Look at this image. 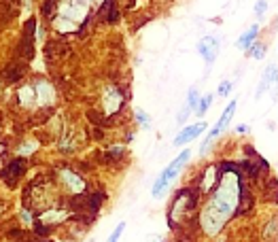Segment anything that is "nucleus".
Listing matches in <instances>:
<instances>
[{"label": "nucleus", "mask_w": 278, "mask_h": 242, "mask_svg": "<svg viewBox=\"0 0 278 242\" xmlns=\"http://www.w3.org/2000/svg\"><path fill=\"white\" fill-rule=\"evenodd\" d=\"M238 200H240V178L236 172H225L215 196L210 198L200 214V223L206 236H217L221 232V227L234 217Z\"/></svg>", "instance_id": "f257e3e1"}, {"label": "nucleus", "mask_w": 278, "mask_h": 242, "mask_svg": "<svg viewBox=\"0 0 278 242\" xmlns=\"http://www.w3.org/2000/svg\"><path fill=\"white\" fill-rule=\"evenodd\" d=\"M189 159H191V151L189 149H183L179 155L166 166V168L160 172V176L155 178V183H153V191H151L153 198H157V200L164 198V194L170 189L172 181H174V178L181 174V170L189 164Z\"/></svg>", "instance_id": "f03ea898"}, {"label": "nucleus", "mask_w": 278, "mask_h": 242, "mask_svg": "<svg viewBox=\"0 0 278 242\" xmlns=\"http://www.w3.org/2000/svg\"><path fill=\"white\" fill-rule=\"evenodd\" d=\"M195 202H197V198H195V194H193L191 189H183V191H179L176 198H174V202H172V208H170V212H168L170 227L176 225L179 219H185V214H187V212L195 206Z\"/></svg>", "instance_id": "7ed1b4c3"}, {"label": "nucleus", "mask_w": 278, "mask_h": 242, "mask_svg": "<svg viewBox=\"0 0 278 242\" xmlns=\"http://www.w3.org/2000/svg\"><path fill=\"white\" fill-rule=\"evenodd\" d=\"M236 104H238V102L236 100H232L230 102V104L228 106H225V111L221 113V117H219V121H217V125L213 127V130H210L208 132V136L204 138V143H202V147H200V153H202V155H204V153L210 149V145H213L215 143V140L225 132V130H228V125H230V121L234 119V113H236Z\"/></svg>", "instance_id": "20e7f679"}, {"label": "nucleus", "mask_w": 278, "mask_h": 242, "mask_svg": "<svg viewBox=\"0 0 278 242\" xmlns=\"http://www.w3.org/2000/svg\"><path fill=\"white\" fill-rule=\"evenodd\" d=\"M263 92H272V98L278 96V66H274V64H270V66L266 68V72H263L261 83H259V89H257L255 96L261 98Z\"/></svg>", "instance_id": "39448f33"}, {"label": "nucleus", "mask_w": 278, "mask_h": 242, "mask_svg": "<svg viewBox=\"0 0 278 242\" xmlns=\"http://www.w3.org/2000/svg\"><path fill=\"white\" fill-rule=\"evenodd\" d=\"M219 47H221V43L217 36H204V38H200V43H197V53L202 56V60L206 64H213L219 56Z\"/></svg>", "instance_id": "423d86ee"}, {"label": "nucleus", "mask_w": 278, "mask_h": 242, "mask_svg": "<svg viewBox=\"0 0 278 242\" xmlns=\"http://www.w3.org/2000/svg\"><path fill=\"white\" fill-rule=\"evenodd\" d=\"M206 121H200V123H191V125H187V127H183V130L176 134V138L172 140V145L174 147H183V145H189L191 140H195L197 136H200L204 130H206Z\"/></svg>", "instance_id": "0eeeda50"}, {"label": "nucleus", "mask_w": 278, "mask_h": 242, "mask_svg": "<svg viewBox=\"0 0 278 242\" xmlns=\"http://www.w3.org/2000/svg\"><path fill=\"white\" fill-rule=\"evenodd\" d=\"M121 102H123V96L121 92H119L117 87H107L102 94V106H104V113H117L119 109H121Z\"/></svg>", "instance_id": "6e6552de"}, {"label": "nucleus", "mask_w": 278, "mask_h": 242, "mask_svg": "<svg viewBox=\"0 0 278 242\" xmlns=\"http://www.w3.org/2000/svg\"><path fill=\"white\" fill-rule=\"evenodd\" d=\"M60 181L64 183V187L70 191V194H83L85 191V181L77 172L72 170H62L60 172Z\"/></svg>", "instance_id": "1a4fd4ad"}, {"label": "nucleus", "mask_w": 278, "mask_h": 242, "mask_svg": "<svg viewBox=\"0 0 278 242\" xmlns=\"http://www.w3.org/2000/svg\"><path fill=\"white\" fill-rule=\"evenodd\" d=\"M36 102H38V106H51L56 102V89L54 85H49L47 81H41V83H36Z\"/></svg>", "instance_id": "9d476101"}, {"label": "nucleus", "mask_w": 278, "mask_h": 242, "mask_svg": "<svg viewBox=\"0 0 278 242\" xmlns=\"http://www.w3.org/2000/svg\"><path fill=\"white\" fill-rule=\"evenodd\" d=\"M257 34H259V23H253L250 28L238 38V43H236V47L238 49H242V51H248L250 47L255 45V41H257Z\"/></svg>", "instance_id": "9b49d317"}, {"label": "nucleus", "mask_w": 278, "mask_h": 242, "mask_svg": "<svg viewBox=\"0 0 278 242\" xmlns=\"http://www.w3.org/2000/svg\"><path fill=\"white\" fill-rule=\"evenodd\" d=\"M17 98H19V104H23V106H38V102H36V87L34 85L19 87Z\"/></svg>", "instance_id": "f8f14e48"}, {"label": "nucleus", "mask_w": 278, "mask_h": 242, "mask_svg": "<svg viewBox=\"0 0 278 242\" xmlns=\"http://www.w3.org/2000/svg\"><path fill=\"white\" fill-rule=\"evenodd\" d=\"M213 100H215V96H213V94H206V96H202V98H200V102H197L195 115H200V117H204L206 111L210 109V104H213Z\"/></svg>", "instance_id": "ddd939ff"}, {"label": "nucleus", "mask_w": 278, "mask_h": 242, "mask_svg": "<svg viewBox=\"0 0 278 242\" xmlns=\"http://www.w3.org/2000/svg\"><path fill=\"white\" fill-rule=\"evenodd\" d=\"M246 56L253 58V60H263V58H266V45H263V43H255L253 47L246 51Z\"/></svg>", "instance_id": "4468645a"}, {"label": "nucleus", "mask_w": 278, "mask_h": 242, "mask_svg": "<svg viewBox=\"0 0 278 242\" xmlns=\"http://www.w3.org/2000/svg\"><path fill=\"white\" fill-rule=\"evenodd\" d=\"M136 119H138V125L142 130H151V115L144 109H136Z\"/></svg>", "instance_id": "2eb2a0df"}, {"label": "nucleus", "mask_w": 278, "mask_h": 242, "mask_svg": "<svg viewBox=\"0 0 278 242\" xmlns=\"http://www.w3.org/2000/svg\"><path fill=\"white\" fill-rule=\"evenodd\" d=\"M215 178H217V168H215V166H210V168L206 170V176H204L202 191H210V187H213V183H215Z\"/></svg>", "instance_id": "dca6fc26"}, {"label": "nucleus", "mask_w": 278, "mask_h": 242, "mask_svg": "<svg viewBox=\"0 0 278 242\" xmlns=\"http://www.w3.org/2000/svg\"><path fill=\"white\" fill-rule=\"evenodd\" d=\"M197 102H200V94H197V89L193 87V89H189V94H187V104L189 109H193V113H195V109H197Z\"/></svg>", "instance_id": "f3484780"}, {"label": "nucleus", "mask_w": 278, "mask_h": 242, "mask_svg": "<svg viewBox=\"0 0 278 242\" xmlns=\"http://www.w3.org/2000/svg\"><path fill=\"white\" fill-rule=\"evenodd\" d=\"M36 149V143H34V140H28V143H26V145H21L19 149H17V155H30V153Z\"/></svg>", "instance_id": "a211bd4d"}, {"label": "nucleus", "mask_w": 278, "mask_h": 242, "mask_svg": "<svg viewBox=\"0 0 278 242\" xmlns=\"http://www.w3.org/2000/svg\"><path fill=\"white\" fill-rule=\"evenodd\" d=\"M123 232H125V223H119V225L113 229V234L109 236V242H119V238H121Z\"/></svg>", "instance_id": "6ab92c4d"}, {"label": "nucleus", "mask_w": 278, "mask_h": 242, "mask_svg": "<svg viewBox=\"0 0 278 242\" xmlns=\"http://www.w3.org/2000/svg\"><path fill=\"white\" fill-rule=\"evenodd\" d=\"M230 92H232V81H221L217 94H219L221 98H225V96H230Z\"/></svg>", "instance_id": "aec40b11"}, {"label": "nucleus", "mask_w": 278, "mask_h": 242, "mask_svg": "<svg viewBox=\"0 0 278 242\" xmlns=\"http://www.w3.org/2000/svg\"><path fill=\"white\" fill-rule=\"evenodd\" d=\"M266 11H268V3H266V0H259V3L255 5V15L263 17V13H266Z\"/></svg>", "instance_id": "412c9836"}, {"label": "nucleus", "mask_w": 278, "mask_h": 242, "mask_svg": "<svg viewBox=\"0 0 278 242\" xmlns=\"http://www.w3.org/2000/svg\"><path fill=\"white\" fill-rule=\"evenodd\" d=\"M191 113H193V109H189L187 104H185V106H183V111L179 113V123H185V121H187V117H189Z\"/></svg>", "instance_id": "4be33fe9"}, {"label": "nucleus", "mask_w": 278, "mask_h": 242, "mask_svg": "<svg viewBox=\"0 0 278 242\" xmlns=\"http://www.w3.org/2000/svg\"><path fill=\"white\" fill-rule=\"evenodd\" d=\"M236 132H238V134H246V132H248V125H238Z\"/></svg>", "instance_id": "5701e85b"}, {"label": "nucleus", "mask_w": 278, "mask_h": 242, "mask_svg": "<svg viewBox=\"0 0 278 242\" xmlns=\"http://www.w3.org/2000/svg\"><path fill=\"white\" fill-rule=\"evenodd\" d=\"M147 242H164V238L162 236H149Z\"/></svg>", "instance_id": "b1692460"}, {"label": "nucleus", "mask_w": 278, "mask_h": 242, "mask_svg": "<svg viewBox=\"0 0 278 242\" xmlns=\"http://www.w3.org/2000/svg\"><path fill=\"white\" fill-rule=\"evenodd\" d=\"M83 3H89V5H94V3H98V0H83Z\"/></svg>", "instance_id": "393cba45"}]
</instances>
